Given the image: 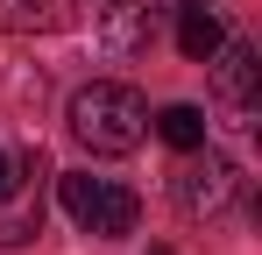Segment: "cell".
Returning <instances> with one entry per match:
<instances>
[{"mask_svg": "<svg viewBox=\"0 0 262 255\" xmlns=\"http://www.w3.org/2000/svg\"><path fill=\"white\" fill-rule=\"evenodd\" d=\"M71 135L85 142L92 156H128V149H142V135H149V107H142L135 85L92 78L85 92H71Z\"/></svg>", "mask_w": 262, "mask_h": 255, "instance_id": "cell-1", "label": "cell"}, {"mask_svg": "<svg viewBox=\"0 0 262 255\" xmlns=\"http://www.w3.org/2000/svg\"><path fill=\"white\" fill-rule=\"evenodd\" d=\"M57 206L71 213V227L78 234H135V220H142V199H135L128 184H114V177H92V170H64L57 177Z\"/></svg>", "mask_w": 262, "mask_h": 255, "instance_id": "cell-2", "label": "cell"}, {"mask_svg": "<svg viewBox=\"0 0 262 255\" xmlns=\"http://www.w3.org/2000/svg\"><path fill=\"white\" fill-rule=\"evenodd\" d=\"M170 192H177V206L191 213V220H220V213L234 206V192H241V170L199 142V149H184V163H177V184H170Z\"/></svg>", "mask_w": 262, "mask_h": 255, "instance_id": "cell-3", "label": "cell"}, {"mask_svg": "<svg viewBox=\"0 0 262 255\" xmlns=\"http://www.w3.org/2000/svg\"><path fill=\"white\" fill-rule=\"evenodd\" d=\"M43 177H50V163L36 156V149L14 163V184L0 192V248L36 241V227H43Z\"/></svg>", "mask_w": 262, "mask_h": 255, "instance_id": "cell-4", "label": "cell"}, {"mask_svg": "<svg viewBox=\"0 0 262 255\" xmlns=\"http://www.w3.org/2000/svg\"><path fill=\"white\" fill-rule=\"evenodd\" d=\"M206 64H213V92L234 107V114H241V121H248V114H255V85H262L255 50H248V42H220Z\"/></svg>", "mask_w": 262, "mask_h": 255, "instance_id": "cell-5", "label": "cell"}, {"mask_svg": "<svg viewBox=\"0 0 262 255\" xmlns=\"http://www.w3.org/2000/svg\"><path fill=\"white\" fill-rule=\"evenodd\" d=\"M92 22H99V42L114 57H128L149 42V22H156V0H92Z\"/></svg>", "mask_w": 262, "mask_h": 255, "instance_id": "cell-6", "label": "cell"}, {"mask_svg": "<svg viewBox=\"0 0 262 255\" xmlns=\"http://www.w3.org/2000/svg\"><path fill=\"white\" fill-rule=\"evenodd\" d=\"M78 7H85V0H0V29H14V36H50V29H64Z\"/></svg>", "mask_w": 262, "mask_h": 255, "instance_id": "cell-7", "label": "cell"}, {"mask_svg": "<svg viewBox=\"0 0 262 255\" xmlns=\"http://www.w3.org/2000/svg\"><path fill=\"white\" fill-rule=\"evenodd\" d=\"M220 42H227V29H220L213 0H184V7H177V50H184L191 64H206Z\"/></svg>", "mask_w": 262, "mask_h": 255, "instance_id": "cell-8", "label": "cell"}, {"mask_svg": "<svg viewBox=\"0 0 262 255\" xmlns=\"http://www.w3.org/2000/svg\"><path fill=\"white\" fill-rule=\"evenodd\" d=\"M156 135H163L170 149H199V142H206V114H199V107H163V114H156Z\"/></svg>", "mask_w": 262, "mask_h": 255, "instance_id": "cell-9", "label": "cell"}, {"mask_svg": "<svg viewBox=\"0 0 262 255\" xmlns=\"http://www.w3.org/2000/svg\"><path fill=\"white\" fill-rule=\"evenodd\" d=\"M7 184H14V156L0 149V192H7Z\"/></svg>", "mask_w": 262, "mask_h": 255, "instance_id": "cell-10", "label": "cell"}, {"mask_svg": "<svg viewBox=\"0 0 262 255\" xmlns=\"http://www.w3.org/2000/svg\"><path fill=\"white\" fill-rule=\"evenodd\" d=\"M149 255H170V248H149Z\"/></svg>", "mask_w": 262, "mask_h": 255, "instance_id": "cell-11", "label": "cell"}]
</instances>
